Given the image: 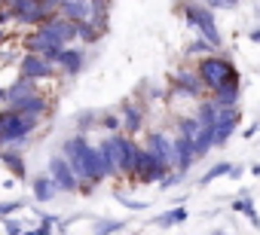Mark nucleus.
Here are the masks:
<instances>
[{
	"instance_id": "nucleus-1",
	"label": "nucleus",
	"mask_w": 260,
	"mask_h": 235,
	"mask_svg": "<svg viewBox=\"0 0 260 235\" xmlns=\"http://www.w3.org/2000/svg\"><path fill=\"white\" fill-rule=\"evenodd\" d=\"M37 129H40L37 113H25V110H16V107L0 110V147L25 144Z\"/></svg>"
},
{
	"instance_id": "nucleus-2",
	"label": "nucleus",
	"mask_w": 260,
	"mask_h": 235,
	"mask_svg": "<svg viewBox=\"0 0 260 235\" xmlns=\"http://www.w3.org/2000/svg\"><path fill=\"white\" fill-rule=\"evenodd\" d=\"M199 76H202V83H205V89H220L223 83H233V80H239V73H236V67L226 61V58H220V55H202V61H199Z\"/></svg>"
},
{
	"instance_id": "nucleus-3",
	"label": "nucleus",
	"mask_w": 260,
	"mask_h": 235,
	"mask_svg": "<svg viewBox=\"0 0 260 235\" xmlns=\"http://www.w3.org/2000/svg\"><path fill=\"white\" fill-rule=\"evenodd\" d=\"M86 153H89V144H86V138L83 135H74V138H68L64 141V147H61V156L71 162V168H74V174H77V180H80V186L77 189H83V192H89L95 183L89 180V171H86Z\"/></svg>"
},
{
	"instance_id": "nucleus-4",
	"label": "nucleus",
	"mask_w": 260,
	"mask_h": 235,
	"mask_svg": "<svg viewBox=\"0 0 260 235\" xmlns=\"http://www.w3.org/2000/svg\"><path fill=\"white\" fill-rule=\"evenodd\" d=\"M110 147H113V162H116V174H132L138 171V156H141V147L128 138V135H113L110 138Z\"/></svg>"
},
{
	"instance_id": "nucleus-5",
	"label": "nucleus",
	"mask_w": 260,
	"mask_h": 235,
	"mask_svg": "<svg viewBox=\"0 0 260 235\" xmlns=\"http://www.w3.org/2000/svg\"><path fill=\"white\" fill-rule=\"evenodd\" d=\"M7 7H10L13 19L22 22V25H40L55 13L52 7L43 4V0H7Z\"/></svg>"
},
{
	"instance_id": "nucleus-6",
	"label": "nucleus",
	"mask_w": 260,
	"mask_h": 235,
	"mask_svg": "<svg viewBox=\"0 0 260 235\" xmlns=\"http://www.w3.org/2000/svg\"><path fill=\"white\" fill-rule=\"evenodd\" d=\"M187 22H190L211 46H220V43H223V40H220V31L214 28V10H211V7L190 4V7H187Z\"/></svg>"
},
{
	"instance_id": "nucleus-7",
	"label": "nucleus",
	"mask_w": 260,
	"mask_h": 235,
	"mask_svg": "<svg viewBox=\"0 0 260 235\" xmlns=\"http://www.w3.org/2000/svg\"><path fill=\"white\" fill-rule=\"evenodd\" d=\"M37 31L40 34H46L49 40H55V43H61V46H68V43H74L77 40V22L74 19H55V16H49L46 22H40L37 25Z\"/></svg>"
},
{
	"instance_id": "nucleus-8",
	"label": "nucleus",
	"mask_w": 260,
	"mask_h": 235,
	"mask_svg": "<svg viewBox=\"0 0 260 235\" xmlns=\"http://www.w3.org/2000/svg\"><path fill=\"white\" fill-rule=\"evenodd\" d=\"M162 174H169V165L153 153V150H147V147H141V156H138V171H135V177L141 180V183H159L162 180Z\"/></svg>"
},
{
	"instance_id": "nucleus-9",
	"label": "nucleus",
	"mask_w": 260,
	"mask_h": 235,
	"mask_svg": "<svg viewBox=\"0 0 260 235\" xmlns=\"http://www.w3.org/2000/svg\"><path fill=\"white\" fill-rule=\"evenodd\" d=\"M202 89H205V83H202V76H199V70H178L175 76H172V92L175 95H187V98H202Z\"/></svg>"
},
{
	"instance_id": "nucleus-10",
	"label": "nucleus",
	"mask_w": 260,
	"mask_h": 235,
	"mask_svg": "<svg viewBox=\"0 0 260 235\" xmlns=\"http://www.w3.org/2000/svg\"><path fill=\"white\" fill-rule=\"evenodd\" d=\"M236 126H239V110H236V104L233 107H220L217 110V120H214V147H223L230 141V135L236 132Z\"/></svg>"
},
{
	"instance_id": "nucleus-11",
	"label": "nucleus",
	"mask_w": 260,
	"mask_h": 235,
	"mask_svg": "<svg viewBox=\"0 0 260 235\" xmlns=\"http://www.w3.org/2000/svg\"><path fill=\"white\" fill-rule=\"evenodd\" d=\"M19 70H22V76L46 80V76H52V73H55V64H52L46 55H40V52H25V58H22Z\"/></svg>"
},
{
	"instance_id": "nucleus-12",
	"label": "nucleus",
	"mask_w": 260,
	"mask_h": 235,
	"mask_svg": "<svg viewBox=\"0 0 260 235\" xmlns=\"http://www.w3.org/2000/svg\"><path fill=\"white\" fill-rule=\"evenodd\" d=\"M49 174H52V180L58 183L61 192H77L80 180H77V174H74V168H71V162H68L64 156H55V159L49 162Z\"/></svg>"
},
{
	"instance_id": "nucleus-13",
	"label": "nucleus",
	"mask_w": 260,
	"mask_h": 235,
	"mask_svg": "<svg viewBox=\"0 0 260 235\" xmlns=\"http://www.w3.org/2000/svg\"><path fill=\"white\" fill-rule=\"evenodd\" d=\"M147 150H153L169 168H175V141H172L169 135H162V132H150V135H147Z\"/></svg>"
},
{
	"instance_id": "nucleus-14",
	"label": "nucleus",
	"mask_w": 260,
	"mask_h": 235,
	"mask_svg": "<svg viewBox=\"0 0 260 235\" xmlns=\"http://www.w3.org/2000/svg\"><path fill=\"white\" fill-rule=\"evenodd\" d=\"M193 162H196V147H193V138L178 132V138H175V168L184 174Z\"/></svg>"
},
{
	"instance_id": "nucleus-15",
	"label": "nucleus",
	"mask_w": 260,
	"mask_h": 235,
	"mask_svg": "<svg viewBox=\"0 0 260 235\" xmlns=\"http://www.w3.org/2000/svg\"><path fill=\"white\" fill-rule=\"evenodd\" d=\"M10 107H16V110H25V113H43L46 110V98L40 95V92H22V95H16V98H10Z\"/></svg>"
},
{
	"instance_id": "nucleus-16",
	"label": "nucleus",
	"mask_w": 260,
	"mask_h": 235,
	"mask_svg": "<svg viewBox=\"0 0 260 235\" xmlns=\"http://www.w3.org/2000/svg\"><path fill=\"white\" fill-rule=\"evenodd\" d=\"M58 13L64 19H74V22H83L92 16V7H89V0H61L58 4Z\"/></svg>"
},
{
	"instance_id": "nucleus-17",
	"label": "nucleus",
	"mask_w": 260,
	"mask_h": 235,
	"mask_svg": "<svg viewBox=\"0 0 260 235\" xmlns=\"http://www.w3.org/2000/svg\"><path fill=\"white\" fill-rule=\"evenodd\" d=\"M55 67H61L64 73H80V67H83V49H61V55H58V61H55Z\"/></svg>"
},
{
	"instance_id": "nucleus-18",
	"label": "nucleus",
	"mask_w": 260,
	"mask_h": 235,
	"mask_svg": "<svg viewBox=\"0 0 260 235\" xmlns=\"http://www.w3.org/2000/svg\"><path fill=\"white\" fill-rule=\"evenodd\" d=\"M217 107H233L236 101H239V80H233V83H223L220 89H214V98H211Z\"/></svg>"
},
{
	"instance_id": "nucleus-19",
	"label": "nucleus",
	"mask_w": 260,
	"mask_h": 235,
	"mask_svg": "<svg viewBox=\"0 0 260 235\" xmlns=\"http://www.w3.org/2000/svg\"><path fill=\"white\" fill-rule=\"evenodd\" d=\"M141 123H144V110L135 107V104H125V107H122V126H125V132H128V135L141 132Z\"/></svg>"
},
{
	"instance_id": "nucleus-20",
	"label": "nucleus",
	"mask_w": 260,
	"mask_h": 235,
	"mask_svg": "<svg viewBox=\"0 0 260 235\" xmlns=\"http://www.w3.org/2000/svg\"><path fill=\"white\" fill-rule=\"evenodd\" d=\"M0 162H4L16 177H25V159H22V153H19V147L16 150H10V147H0Z\"/></svg>"
},
{
	"instance_id": "nucleus-21",
	"label": "nucleus",
	"mask_w": 260,
	"mask_h": 235,
	"mask_svg": "<svg viewBox=\"0 0 260 235\" xmlns=\"http://www.w3.org/2000/svg\"><path fill=\"white\" fill-rule=\"evenodd\" d=\"M55 192H61V189H58V183L52 180V174L34 180V199H37V202H49V199H55Z\"/></svg>"
},
{
	"instance_id": "nucleus-22",
	"label": "nucleus",
	"mask_w": 260,
	"mask_h": 235,
	"mask_svg": "<svg viewBox=\"0 0 260 235\" xmlns=\"http://www.w3.org/2000/svg\"><path fill=\"white\" fill-rule=\"evenodd\" d=\"M187 220V208H175V211H166L156 217V226H178Z\"/></svg>"
},
{
	"instance_id": "nucleus-23",
	"label": "nucleus",
	"mask_w": 260,
	"mask_h": 235,
	"mask_svg": "<svg viewBox=\"0 0 260 235\" xmlns=\"http://www.w3.org/2000/svg\"><path fill=\"white\" fill-rule=\"evenodd\" d=\"M77 37L86 40V43H95V40H98V28H95L89 19H83V22H77Z\"/></svg>"
},
{
	"instance_id": "nucleus-24",
	"label": "nucleus",
	"mask_w": 260,
	"mask_h": 235,
	"mask_svg": "<svg viewBox=\"0 0 260 235\" xmlns=\"http://www.w3.org/2000/svg\"><path fill=\"white\" fill-rule=\"evenodd\" d=\"M233 208H236V211H242V214H248V220L260 229V217H257V211H254V205H251V199H248V195H245V199H236V202H233Z\"/></svg>"
},
{
	"instance_id": "nucleus-25",
	"label": "nucleus",
	"mask_w": 260,
	"mask_h": 235,
	"mask_svg": "<svg viewBox=\"0 0 260 235\" xmlns=\"http://www.w3.org/2000/svg\"><path fill=\"white\" fill-rule=\"evenodd\" d=\"M92 229L101 232V235H107V232H119V229H125V220H95Z\"/></svg>"
},
{
	"instance_id": "nucleus-26",
	"label": "nucleus",
	"mask_w": 260,
	"mask_h": 235,
	"mask_svg": "<svg viewBox=\"0 0 260 235\" xmlns=\"http://www.w3.org/2000/svg\"><path fill=\"white\" fill-rule=\"evenodd\" d=\"M199 129H202V123L196 120V116H184V120H181V135L196 138V135H199Z\"/></svg>"
},
{
	"instance_id": "nucleus-27",
	"label": "nucleus",
	"mask_w": 260,
	"mask_h": 235,
	"mask_svg": "<svg viewBox=\"0 0 260 235\" xmlns=\"http://www.w3.org/2000/svg\"><path fill=\"white\" fill-rule=\"evenodd\" d=\"M230 168H233L230 162H220V165H214V168H211V171H208V174L202 177V183H211V180H217V177H223V174H230Z\"/></svg>"
},
{
	"instance_id": "nucleus-28",
	"label": "nucleus",
	"mask_w": 260,
	"mask_h": 235,
	"mask_svg": "<svg viewBox=\"0 0 260 235\" xmlns=\"http://www.w3.org/2000/svg\"><path fill=\"white\" fill-rule=\"evenodd\" d=\"M211 49H214V46H211V43H208L205 37H199V40H196V43H193V46H190L187 52H190V55H208Z\"/></svg>"
},
{
	"instance_id": "nucleus-29",
	"label": "nucleus",
	"mask_w": 260,
	"mask_h": 235,
	"mask_svg": "<svg viewBox=\"0 0 260 235\" xmlns=\"http://www.w3.org/2000/svg\"><path fill=\"white\" fill-rule=\"evenodd\" d=\"M101 126L110 129V132H116V129L122 126V116H113V113H110V116H104V123H101Z\"/></svg>"
},
{
	"instance_id": "nucleus-30",
	"label": "nucleus",
	"mask_w": 260,
	"mask_h": 235,
	"mask_svg": "<svg viewBox=\"0 0 260 235\" xmlns=\"http://www.w3.org/2000/svg\"><path fill=\"white\" fill-rule=\"evenodd\" d=\"M19 208H22V202H0V217H10Z\"/></svg>"
},
{
	"instance_id": "nucleus-31",
	"label": "nucleus",
	"mask_w": 260,
	"mask_h": 235,
	"mask_svg": "<svg viewBox=\"0 0 260 235\" xmlns=\"http://www.w3.org/2000/svg\"><path fill=\"white\" fill-rule=\"evenodd\" d=\"M236 4H239V0H208L211 10H233Z\"/></svg>"
},
{
	"instance_id": "nucleus-32",
	"label": "nucleus",
	"mask_w": 260,
	"mask_h": 235,
	"mask_svg": "<svg viewBox=\"0 0 260 235\" xmlns=\"http://www.w3.org/2000/svg\"><path fill=\"white\" fill-rule=\"evenodd\" d=\"M4 229H7V232H13V235H19V232H22V223H19V220H13V217H4Z\"/></svg>"
},
{
	"instance_id": "nucleus-33",
	"label": "nucleus",
	"mask_w": 260,
	"mask_h": 235,
	"mask_svg": "<svg viewBox=\"0 0 260 235\" xmlns=\"http://www.w3.org/2000/svg\"><path fill=\"white\" fill-rule=\"evenodd\" d=\"M43 4H46V7H52V10H58V4H61V0H43Z\"/></svg>"
},
{
	"instance_id": "nucleus-34",
	"label": "nucleus",
	"mask_w": 260,
	"mask_h": 235,
	"mask_svg": "<svg viewBox=\"0 0 260 235\" xmlns=\"http://www.w3.org/2000/svg\"><path fill=\"white\" fill-rule=\"evenodd\" d=\"M251 40H254V43H260V28H257V31H251Z\"/></svg>"
},
{
	"instance_id": "nucleus-35",
	"label": "nucleus",
	"mask_w": 260,
	"mask_h": 235,
	"mask_svg": "<svg viewBox=\"0 0 260 235\" xmlns=\"http://www.w3.org/2000/svg\"><path fill=\"white\" fill-rule=\"evenodd\" d=\"M0 101H10V92L7 89H0Z\"/></svg>"
},
{
	"instance_id": "nucleus-36",
	"label": "nucleus",
	"mask_w": 260,
	"mask_h": 235,
	"mask_svg": "<svg viewBox=\"0 0 260 235\" xmlns=\"http://www.w3.org/2000/svg\"><path fill=\"white\" fill-rule=\"evenodd\" d=\"M0 40H4V28H0Z\"/></svg>"
},
{
	"instance_id": "nucleus-37",
	"label": "nucleus",
	"mask_w": 260,
	"mask_h": 235,
	"mask_svg": "<svg viewBox=\"0 0 260 235\" xmlns=\"http://www.w3.org/2000/svg\"><path fill=\"white\" fill-rule=\"evenodd\" d=\"M4 4H7V0H0V7H4Z\"/></svg>"
}]
</instances>
